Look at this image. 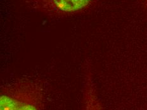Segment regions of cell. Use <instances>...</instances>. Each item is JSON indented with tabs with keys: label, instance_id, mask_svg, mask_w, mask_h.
Masks as SVG:
<instances>
[{
	"label": "cell",
	"instance_id": "1",
	"mask_svg": "<svg viewBox=\"0 0 147 110\" xmlns=\"http://www.w3.org/2000/svg\"><path fill=\"white\" fill-rule=\"evenodd\" d=\"M43 101V90L38 82L20 79L1 87L0 110H42Z\"/></svg>",
	"mask_w": 147,
	"mask_h": 110
},
{
	"label": "cell",
	"instance_id": "2",
	"mask_svg": "<svg viewBox=\"0 0 147 110\" xmlns=\"http://www.w3.org/2000/svg\"><path fill=\"white\" fill-rule=\"evenodd\" d=\"M31 10L51 18L72 17L91 10L100 0H24Z\"/></svg>",
	"mask_w": 147,
	"mask_h": 110
},
{
	"label": "cell",
	"instance_id": "3",
	"mask_svg": "<svg viewBox=\"0 0 147 110\" xmlns=\"http://www.w3.org/2000/svg\"><path fill=\"white\" fill-rule=\"evenodd\" d=\"M140 2V3L142 5V7L145 10L146 13L147 15V0H138Z\"/></svg>",
	"mask_w": 147,
	"mask_h": 110
}]
</instances>
